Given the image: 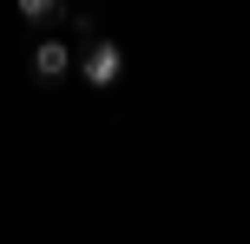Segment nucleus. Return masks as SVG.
<instances>
[{"mask_svg":"<svg viewBox=\"0 0 250 244\" xmlns=\"http://www.w3.org/2000/svg\"><path fill=\"white\" fill-rule=\"evenodd\" d=\"M73 66H79V60H73V46H66V40H40L33 60H26V73H33L40 86H53V79H66Z\"/></svg>","mask_w":250,"mask_h":244,"instance_id":"nucleus-2","label":"nucleus"},{"mask_svg":"<svg viewBox=\"0 0 250 244\" xmlns=\"http://www.w3.org/2000/svg\"><path fill=\"white\" fill-rule=\"evenodd\" d=\"M66 13V0H20V20H33V26H53Z\"/></svg>","mask_w":250,"mask_h":244,"instance_id":"nucleus-3","label":"nucleus"},{"mask_svg":"<svg viewBox=\"0 0 250 244\" xmlns=\"http://www.w3.org/2000/svg\"><path fill=\"white\" fill-rule=\"evenodd\" d=\"M79 73H86V86H119V73H125L119 40H105V33L79 40Z\"/></svg>","mask_w":250,"mask_h":244,"instance_id":"nucleus-1","label":"nucleus"}]
</instances>
